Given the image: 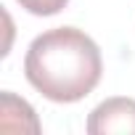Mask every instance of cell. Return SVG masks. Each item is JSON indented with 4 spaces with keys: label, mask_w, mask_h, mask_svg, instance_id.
I'll return each instance as SVG.
<instances>
[{
    "label": "cell",
    "mask_w": 135,
    "mask_h": 135,
    "mask_svg": "<svg viewBox=\"0 0 135 135\" xmlns=\"http://www.w3.org/2000/svg\"><path fill=\"white\" fill-rule=\"evenodd\" d=\"M66 3L69 0H19V6L32 16H56L58 11L66 8Z\"/></svg>",
    "instance_id": "cell-3"
},
{
    "label": "cell",
    "mask_w": 135,
    "mask_h": 135,
    "mask_svg": "<svg viewBox=\"0 0 135 135\" xmlns=\"http://www.w3.org/2000/svg\"><path fill=\"white\" fill-rule=\"evenodd\" d=\"M103 58L93 37L74 27H58L37 35L24 56L29 85L53 103H77L95 90Z\"/></svg>",
    "instance_id": "cell-1"
},
{
    "label": "cell",
    "mask_w": 135,
    "mask_h": 135,
    "mask_svg": "<svg viewBox=\"0 0 135 135\" xmlns=\"http://www.w3.org/2000/svg\"><path fill=\"white\" fill-rule=\"evenodd\" d=\"M90 135H124L135 132V101L132 98H109L98 103L88 117Z\"/></svg>",
    "instance_id": "cell-2"
}]
</instances>
